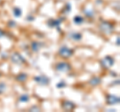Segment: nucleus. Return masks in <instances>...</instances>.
Returning a JSON list of instances; mask_svg holds the SVG:
<instances>
[{"label": "nucleus", "mask_w": 120, "mask_h": 112, "mask_svg": "<svg viewBox=\"0 0 120 112\" xmlns=\"http://www.w3.org/2000/svg\"><path fill=\"white\" fill-rule=\"evenodd\" d=\"M55 69H56V71H58V72H68L71 69V66L69 63H67V62H59L56 64Z\"/></svg>", "instance_id": "nucleus-1"}, {"label": "nucleus", "mask_w": 120, "mask_h": 112, "mask_svg": "<svg viewBox=\"0 0 120 112\" xmlns=\"http://www.w3.org/2000/svg\"><path fill=\"white\" fill-rule=\"evenodd\" d=\"M59 55L63 58H69L73 55V50L68 48L67 46H62L59 49Z\"/></svg>", "instance_id": "nucleus-2"}, {"label": "nucleus", "mask_w": 120, "mask_h": 112, "mask_svg": "<svg viewBox=\"0 0 120 112\" xmlns=\"http://www.w3.org/2000/svg\"><path fill=\"white\" fill-rule=\"evenodd\" d=\"M11 61H12L13 63H15V64H22V63L25 62V59L24 57L22 56L21 54L17 53V52H15V53H13L12 55H11Z\"/></svg>", "instance_id": "nucleus-3"}, {"label": "nucleus", "mask_w": 120, "mask_h": 112, "mask_svg": "<svg viewBox=\"0 0 120 112\" xmlns=\"http://www.w3.org/2000/svg\"><path fill=\"white\" fill-rule=\"evenodd\" d=\"M99 27L101 29V31L104 32V33H107V34L113 31V25L111 23H109V22H102Z\"/></svg>", "instance_id": "nucleus-4"}, {"label": "nucleus", "mask_w": 120, "mask_h": 112, "mask_svg": "<svg viewBox=\"0 0 120 112\" xmlns=\"http://www.w3.org/2000/svg\"><path fill=\"white\" fill-rule=\"evenodd\" d=\"M101 64L104 67H106V68H110L114 64V58L111 57V56H106L101 60Z\"/></svg>", "instance_id": "nucleus-5"}, {"label": "nucleus", "mask_w": 120, "mask_h": 112, "mask_svg": "<svg viewBox=\"0 0 120 112\" xmlns=\"http://www.w3.org/2000/svg\"><path fill=\"white\" fill-rule=\"evenodd\" d=\"M120 101V98L118 96L113 95V94H108L106 96V102L109 105H114V104H118Z\"/></svg>", "instance_id": "nucleus-6"}, {"label": "nucleus", "mask_w": 120, "mask_h": 112, "mask_svg": "<svg viewBox=\"0 0 120 112\" xmlns=\"http://www.w3.org/2000/svg\"><path fill=\"white\" fill-rule=\"evenodd\" d=\"M34 81L37 82L38 84L40 85H48L49 84V78L46 77V76H35L34 77Z\"/></svg>", "instance_id": "nucleus-7"}, {"label": "nucleus", "mask_w": 120, "mask_h": 112, "mask_svg": "<svg viewBox=\"0 0 120 112\" xmlns=\"http://www.w3.org/2000/svg\"><path fill=\"white\" fill-rule=\"evenodd\" d=\"M62 108L66 111H71L75 108V104L71 101H68V100H64V101H62Z\"/></svg>", "instance_id": "nucleus-8"}, {"label": "nucleus", "mask_w": 120, "mask_h": 112, "mask_svg": "<svg viewBox=\"0 0 120 112\" xmlns=\"http://www.w3.org/2000/svg\"><path fill=\"white\" fill-rule=\"evenodd\" d=\"M27 74H25V73H20V74H18V75L16 76V80L17 81H19V82H25L26 80H27Z\"/></svg>", "instance_id": "nucleus-9"}, {"label": "nucleus", "mask_w": 120, "mask_h": 112, "mask_svg": "<svg viewBox=\"0 0 120 112\" xmlns=\"http://www.w3.org/2000/svg\"><path fill=\"white\" fill-rule=\"evenodd\" d=\"M70 37L73 40L79 41V40L82 39V34H81V33H78V32H73V33H71V34H70Z\"/></svg>", "instance_id": "nucleus-10"}, {"label": "nucleus", "mask_w": 120, "mask_h": 112, "mask_svg": "<svg viewBox=\"0 0 120 112\" xmlns=\"http://www.w3.org/2000/svg\"><path fill=\"white\" fill-rule=\"evenodd\" d=\"M100 82H101V79L99 77H94V78H92V79L89 81V84L93 85V86H96V85H98Z\"/></svg>", "instance_id": "nucleus-11"}, {"label": "nucleus", "mask_w": 120, "mask_h": 112, "mask_svg": "<svg viewBox=\"0 0 120 112\" xmlns=\"http://www.w3.org/2000/svg\"><path fill=\"white\" fill-rule=\"evenodd\" d=\"M13 13H14L15 17H19V16H21L22 11H21V9L19 8V7H14L13 8Z\"/></svg>", "instance_id": "nucleus-12"}, {"label": "nucleus", "mask_w": 120, "mask_h": 112, "mask_svg": "<svg viewBox=\"0 0 120 112\" xmlns=\"http://www.w3.org/2000/svg\"><path fill=\"white\" fill-rule=\"evenodd\" d=\"M73 20H74V22H75V24H81L82 22H83L84 18L82 17V16L77 15V16H75V17L73 18Z\"/></svg>", "instance_id": "nucleus-13"}, {"label": "nucleus", "mask_w": 120, "mask_h": 112, "mask_svg": "<svg viewBox=\"0 0 120 112\" xmlns=\"http://www.w3.org/2000/svg\"><path fill=\"white\" fill-rule=\"evenodd\" d=\"M60 23H61V20H53V21H50V23L48 24L49 26H52V27H58V26L60 25Z\"/></svg>", "instance_id": "nucleus-14"}, {"label": "nucleus", "mask_w": 120, "mask_h": 112, "mask_svg": "<svg viewBox=\"0 0 120 112\" xmlns=\"http://www.w3.org/2000/svg\"><path fill=\"white\" fill-rule=\"evenodd\" d=\"M40 44L38 43V42H33L32 43V45H31V47H32V50L34 51V52H37L39 49H40Z\"/></svg>", "instance_id": "nucleus-15"}, {"label": "nucleus", "mask_w": 120, "mask_h": 112, "mask_svg": "<svg viewBox=\"0 0 120 112\" xmlns=\"http://www.w3.org/2000/svg\"><path fill=\"white\" fill-rule=\"evenodd\" d=\"M19 101H20V102H27V101H29V96H28L27 94L21 95L20 98H19Z\"/></svg>", "instance_id": "nucleus-16"}, {"label": "nucleus", "mask_w": 120, "mask_h": 112, "mask_svg": "<svg viewBox=\"0 0 120 112\" xmlns=\"http://www.w3.org/2000/svg\"><path fill=\"white\" fill-rule=\"evenodd\" d=\"M5 89H6L5 83H3V82H0V94H2V93L5 91Z\"/></svg>", "instance_id": "nucleus-17"}, {"label": "nucleus", "mask_w": 120, "mask_h": 112, "mask_svg": "<svg viewBox=\"0 0 120 112\" xmlns=\"http://www.w3.org/2000/svg\"><path fill=\"white\" fill-rule=\"evenodd\" d=\"M34 110H35V111H39V110H40V108H39L38 106H35V105H34V106H32L31 108H30V111H34Z\"/></svg>", "instance_id": "nucleus-18"}, {"label": "nucleus", "mask_w": 120, "mask_h": 112, "mask_svg": "<svg viewBox=\"0 0 120 112\" xmlns=\"http://www.w3.org/2000/svg\"><path fill=\"white\" fill-rule=\"evenodd\" d=\"M63 86H65V83H64V82H61V83H58V84H57V87H58V88H63Z\"/></svg>", "instance_id": "nucleus-19"}, {"label": "nucleus", "mask_w": 120, "mask_h": 112, "mask_svg": "<svg viewBox=\"0 0 120 112\" xmlns=\"http://www.w3.org/2000/svg\"><path fill=\"white\" fill-rule=\"evenodd\" d=\"M3 35H4V31H2L1 29H0V37L3 36Z\"/></svg>", "instance_id": "nucleus-20"}, {"label": "nucleus", "mask_w": 120, "mask_h": 112, "mask_svg": "<svg viewBox=\"0 0 120 112\" xmlns=\"http://www.w3.org/2000/svg\"><path fill=\"white\" fill-rule=\"evenodd\" d=\"M0 76H1V73H0Z\"/></svg>", "instance_id": "nucleus-21"}, {"label": "nucleus", "mask_w": 120, "mask_h": 112, "mask_svg": "<svg viewBox=\"0 0 120 112\" xmlns=\"http://www.w3.org/2000/svg\"><path fill=\"white\" fill-rule=\"evenodd\" d=\"M0 1H1V0H0Z\"/></svg>", "instance_id": "nucleus-22"}]
</instances>
